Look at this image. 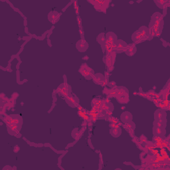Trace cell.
Here are the masks:
<instances>
[{"label":"cell","instance_id":"7","mask_svg":"<svg viewBox=\"0 0 170 170\" xmlns=\"http://www.w3.org/2000/svg\"><path fill=\"white\" fill-rule=\"evenodd\" d=\"M154 134L156 136H159V137H163L165 134V128H158L154 126Z\"/></svg>","mask_w":170,"mask_h":170},{"label":"cell","instance_id":"6","mask_svg":"<svg viewBox=\"0 0 170 170\" xmlns=\"http://www.w3.org/2000/svg\"><path fill=\"white\" fill-rule=\"evenodd\" d=\"M120 119H121L122 122L124 124L130 122H131L132 120V116L131 113H130L129 112H123L122 114H121Z\"/></svg>","mask_w":170,"mask_h":170},{"label":"cell","instance_id":"15","mask_svg":"<svg viewBox=\"0 0 170 170\" xmlns=\"http://www.w3.org/2000/svg\"><path fill=\"white\" fill-rule=\"evenodd\" d=\"M55 14H56V12H51V13H50V14L49 15V19L51 22H54L56 19L58 18V16L55 15Z\"/></svg>","mask_w":170,"mask_h":170},{"label":"cell","instance_id":"14","mask_svg":"<svg viewBox=\"0 0 170 170\" xmlns=\"http://www.w3.org/2000/svg\"><path fill=\"white\" fill-rule=\"evenodd\" d=\"M97 41L102 46L105 45V43H106V37H105L104 33H101V34L98 35L97 37Z\"/></svg>","mask_w":170,"mask_h":170},{"label":"cell","instance_id":"8","mask_svg":"<svg viewBox=\"0 0 170 170\" xmlns=\"http://www.w3.org/2000/svg\"><path fill=\"white\" fill-rule=\"evenodd\" d=\"M165 116H166V113L165 111L163 109H159L156 111V112L154 113V117L155 120H161L165 119Z\"/></svg>","mask_w":170,"mask_h":170},{"label":"cell","instance_id":"3","mask_svg":"<svg viewBox=\"0 0 170 170\" xmlns=\"http://www.w3.org/2000/svg\"><path fill=\"white\" fill-rule=\"evenodd\" d=\"M93 3H95L94 4V7L98 10V11H102L104 10H106L108 7V3L109 1H92Z\"/></svg>","mask_w":170,"mask_h":170},{"label":"cell","instance_id":"10","mask_svg":"<svg viewBox=\"0 0 170 170\" xmlns=\"http://www.w3.org/2000/svg\"><path fill=\"white\" fill-rule=\"evenodd\" d=\"M132 41H133L135 43H140L142 41H144V39L141 37V35L138 32V31H136V32L134 33V34L132 35Z\"/></svg>","mask_w":170,"mask_h":170},{"label":"cell","instance_id":"16","mask_svg":"<svg viewBox=\"0 0 170 170\" xmlns=\"http://www.w3.org/2000/svg\"><path fill=\"white\" fill-rule=\"evenodd\" d=\"M125 127L127 128L130 129V130H134V127H135V124H134V123L133 122L131 121L128 123L125 124Z\"/></svg>","mask_w":170,"mask_h":170},{"label":"cell","instance_id":"4","mask_svg":"<svg viewBox=\"0 0 170 170\" xmlns=\"http://www.w3.org/2000/svg\"><path fill=\"white\" fill-rule=\"evenodd\" d=\"M138 31L140 34V35H141V37L143 38L144 41H146V40L149 39V37L150 36V31H149L148 28H147L146 27L142 26L140 27Z\"/></svg>","mask_w":170,"mask_h":170},{"label":"cell","instance_id":"1","mask_svg":"<svg viewBox=\"0 0 170 170\" xmlns=\"http://www.w3.org/2000/svg\"><path fill=\"white\" fill-rule=\"evenodd\" d=\"M79 72L81 73V74L87 79H91L94 76V72L92 70V69L88 67L87 65H83L81 66V69L79 70Z\"/></svg>","mask_w":170,"mask_h":170},{"label":"cell","instance_id":"12","mask_svg":"<svg viewBox=\"0 0 170 170\" xmlns=\"http://www.w3.org/2000/svg\"><path fill=\"white\" fill-rule=\"evenodd\" d=\"M94 83L98 85H102L104 82V77L102 74H96L93 76Z\"/></svg>","mask_w":170,"mask_h":170},{"label":"cell","instance_id":"11","mask_svg":"<svg viewBox=\"0 0 170 170\" xmlns=\"http://www.w3.org/2000/svg\"><path fill=\"white\" fill-rule=\"evenodd\" d=\"M126 53L128 54L129 56H132L135 54L136 52V47L134 44H130V45H127L126 49Z\"/></svg>","mask_w":170,"mask_h":170},{"label":"cell","instance_id":"9","mask_svg":"<svg viewBox=\"0 0 170 170\" xmlns=\"http://www.w3.org/2000/svg\"><path fill=\"white\" fill-rule=\"evenodd\" d=\"M166 119H161V120H155L154 122V126L158 127V128H165L166 127Z\"/></svg>","mask_w":170,"mask_h":170},{"label":"cell","instance_id":"5","mask_svg":"<svg viewBox=\"0 0 170 170\" xmlns=\"http://www.w3.org/2000/svg\"><path fill=\"white\" fill-rule=\"evenodd\" d=\"M77 48L80 52H85L87 50L89 47V45L87 43V41L84 39H81L77 42Z\"/></svg>","mask_w":170,"mask_h":170},{"label":"cell","instance_id":"2","mask_svg":"<svg viewBox=\"0 0 170 170\" xmlns=\"http://www.w3.org/2000/svg\"><path fill=\"white\" fill-rule=\"evenodd\" d=\"M127 44L122 40H118L114 45V50H116V52H120L122 51H126L127 47Z\"/></svg>","mask_w":170,"mask_h":170},{"label":"cell","instance_id":"13","mask_svg":"<svg viewBox=\"0 0 170 170\" xmlns=\"http://www.w3.org/2000/svg\"><path fill=\"white\" fill-rule=\"evenodd\" d=\"M110 134L114 136V137H118L121 134V128L119 126L112 128L110 130Z\"/></svg>","mask_w":170,"mask_h":170}]
</instances>
